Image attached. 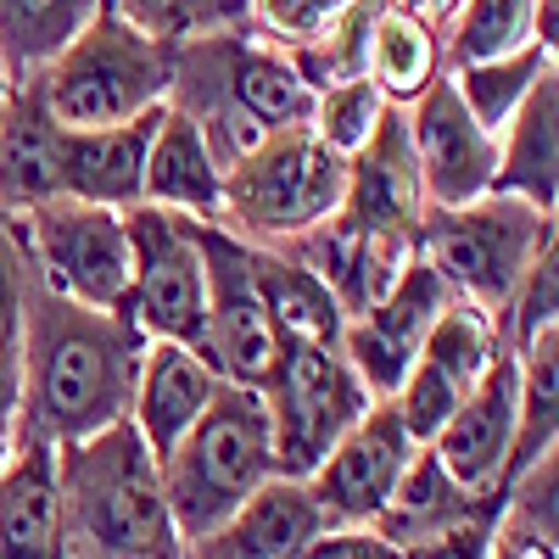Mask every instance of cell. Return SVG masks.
Returning <instances> with one entry per match:
<instances>
[{
  "label": "cell",
  "mask_w": 559,
  "mask_h": 559,
  "mask_svg": "<svg viewBox=\"0 0 559 559\" xmlns=\"http://www.w3.org/2000/svg\"><path fill=\"white\" fill-rule=\"evenodd\" d=\"M543 331H559V241H548L526 274L515 280V292H509L503 313H498V336L509 353L532 347Z\"/></svg>",
  "instance_id": "obj_35"
},
{
  "label": "cell",
  "mask_w": 559,
  "mask_h": 559,
  "mask_svg": "<svg viewBox=\"0 0 559 559\" xmlns=\"http://www.w3.org/2000/svg\"><path fill=\"white\" fill-rule=\"evenodd\" d=\"M51 559H112L102 543H90L84 532H73V526H57V548H51Z\"/></svg>",
  "instance_id": "obj_42"
},
{
  "label": "cell",
  "mask_w": 559,
  "mask_h": 559,
  "mask_svg": "<svg viewBox=\"0 0 559 559\" xmlns=\"http://www.w3.org/2000/svg\"><path fill=\"white\" fill-rule=\"evenodd\" d=\"M532 45L554 57V45H559V0H537L532 7Z\"/></svg>",
  "instance_id": "obj_41"
},
{
  "label": "cell",
  "mask_w": 559,
  "mask_h": 559,
  "mask_svg": "<svg viewBox=\"0 0 559 559\" xmlns=\"http://www.w3.org/2000/svg\"><path fill=\"white\" fill-rule=\"evenodd\" d=\"M459 403H464V386H459L453 376H442L437 364H426V358H414L408 376H403V386L392 392V408H397V419H403V431L414 437V448H431L437 431L453 419Z\"/></svg>",
  "instance_id": "obj_36"
},
{
  "label": "cell",
  "mask_w": 559,
  "mask_h": 559,
  "mask_svg": "<svg viewBox=\"0 0 559 559\" xmlns=\"http://www.w3.org/2000/svg\"><path fill=\"white\" fill-rule=\"evenodd\" d=\"M57 140L62 123L45 112L34 84H12V96L0 102V213L7 218H23L62 197Z\"/></svg>",
  "instance_id": "obj_22"
},
{
  "label": "cell",
  "mask_w": 559,
  "mask_h": 559,
  "mask_svg": "<svg viewBox=\"0 0 559 559\" xmlns=\"http://www.w3.org/2000/svg\"><path fill=\"white\" fill-rule=\"evenodd\" d=\"M515 442V353H498L481 381L464 392V403L453 408V419L437 431L431 453L437 464L471 492L503 487V459Z\"/></svg>",
  "instance_id": "obj_17"
},
{
  "label": "cell",
  "mask_w": 559,
  "mask_h": 559,
  "mask_svg": "<svg viewBox=\"0 0 559 559\" xmlns=\"http://www.w3.org/2000/svg\"><path fill=\"white\" fill-rule=\"evenodd\" d=\"M347 0H252V34L269 45H313Z\"/></svg>",
  "instance_id": "obj_37"
},
{
  "label": "cell",
  "mask_w": 559,
  "mask_h": 559,
  "mask_svg": "<svg viewBox=\"0 0 559 559\" xmlns=\"http://www.w3.org/2000/svg\"><path fill=\"white\" fill-rule=\"evenodd\" d=\"M342 191L347 157H336L308 123H292L263 134L241 163L224 168V197L213 224L252 247H280L331 218L342 207Z\"/></svg>",
  "instance_id": "obj_6"
},
{
  "label": "cell",
  "mask_w": 559,
  "mask_h": 559,
  "mask_svg": "<svg viewBox=\"0 0 559 559\" xmlns=\"http://www.w3.org/2000/svg\"><path fill=\"white\" fill-rule=\"evenodd\" d=\"M364 73H369V84H376L386 102L408 107L419 90L442 73V34L426 17H414V12H403V7L386 0L381 17H376V34H369Z\"/></svg>",
  "instance_id": "obj_28"
},
{
  "label": "cell",
  "mask_w": 559,
  "mask_h": 559,
  "mask_svg": "<svg viewBox=\"0 0 559 559\" xmlns=\"http://www.w3.org/2000/svg\"><path fill=\"white\" fill-rule=\"evenodd\" d=\"M448 302V286L437 280V269L426 258H408L397 269L392 286L369 302L358 319L342 324V358L353 364V376L364 381L369 397H392L408 376V364L419 358V342H426L431 319L442 313Z\"/></svg>",
  "instance_id": "obj_13"
},
{
  "label": "cell",
  "mask_w": 559,
  "mask_h": 559,
  "mask_svg": "<svg viewBox=\"0 0 559 559\" xmlns=\"http://www.w3.org/2000/svg\"><path fill=\"white\" fill-rule=\"evenodd\" d=\"M381 112H386V96H381L376 84H369V73H358V79H336V84L313 90V102H308V129H313L336 157H353L364 140L376 134Z\"/></svg>",
  "instance_id": "obj_33"
},
{
  "label": "cell",
  "mask_w": 559,
  "mask_h": 559,
  "mask_svg": "<svg viewBox=\"0 0 559 559\" xmlns=\"http://www.w3.org/2000/svg\"><path fill=\"white\" fill-rule=\"evenodd\" d=\"M498 498H503V487L471 492V487H459V481L442 471L431 448H414L403 481L392 487L386 509H381L369 526H376L386 543H397L403 554H414V548L437 543L442 532H453L459 521H471L476 509H487V503H498Z\"/></svg>",
  "instance_id": "obj_23"
},
{
  "label": "cell",
  "mask_w": 559,
  "mask_h": 559,
  "mask_svg": "<svg viewBox=\"0 0 559 559\" xmlns=\"http://www.w3.org/2000/svg\"><path fill=\"white\" fill-rule=\"evenodd\" d=\"M274 252L297 258V263L319 280V286L336 297L342 319H358V313L397 280V269L414 258L408 241L376 236V229H364V224H353V218H342V213H331L324 224L302 229V236H292V241H280Z\"/></svg>",
  "instance_id": "obj_16"
},
{
  "label": "cell",
  "mask_w": 559,
  "mask_h": 559,
  "mask_svg": "<svg viewBox=\"0 0 559 559\" xmlns=\"http://www.w3.org/2000/svg\"><path fill=\"white\" fill-rule=\"evenodd\" d=\"M157 118H163V107H152L146 118L112 123V129H62V140H57L62 197L90 202V207H112V213L134 207Z\"/></svg>",
  "instance_id": "obj_20"
},
{
  "label": "cell",
  "mask_w": 559,
  "mask_h": 559,
  "mask_svg": "<svg viewBox=\"0 0 559 559\" xmlns=\"http://www.w3.org/2000/svg\"><path fill=\"white\" fill-rule=\"evenodd\" d=\"M218 369L179 342H146L134 369V397H129V426L140 431V442L152 448V459L163 464L174 453V442L197 426V414L213 403L218 392Z\"/></svg>",
  "instance_id": "obj_19"
},
{
  "label": "cell",
  "mask_w": 559,
  "mask_h": 559,
  "mask_svg": "<svg viewBox=\"0 0 559 559\" xmlns=\"http://www.w3.org/2000/svg\"><path fill=\"white\" fill-rule=\"evenodd\" d=\"M408 459H414V437L403 431L392 397H376L336 437V448L319 459V471L308 476V492L319 498L331 526H369L386 509L392 487L403 481Z\"/></svg>",
  "instance_id": "obj_12"
},
{
  "label": "cell",
  "mask_w": 559,
  "mask_h": 559,
  "mask_svg": "<svg viewBox=\"0 0 559 559\" xmlns=\"http://www.w3.org/2000/svg\"><path fill=\"white\" fill-rule=\"evenodd\" d=\"M23 302H28V252L17 241V224L0 213V358H17Z\"/></svg>",
  "instance_id": "obj_38"
},
{
  "label": "cell",
  "mask_w": 559,
  "mask_h": 559,
  "mask_svg": "<svg viewBox=\"0 0 559 559\" xmlns=\"http://www.w3.org/2000/svg\"><path fill=\"white\" fill-rule=\"evenodd\" d=\"M12 96V79H7V68H0V102H7Z\"/></svg>",
  "instance_id": "obj_44"
},
{
  "label": "cell",
  "mask_w": 559,
  "mask_h": 559,
  "mask_svg": "<svg viewBox=\"0 0 559 559\" xmlns=\"http://www.w3.org/2000/svg\"><path fill=\"white\" fill-rule=\"evenodd\" d=\"M554 241V213H537L521 197H476L464 207H426L414 252L437 269L448 297L476 302L481 313H503L526 263Z\"/></svg>",
  "instance_id": "obj_7"
},
{
  "label": "cell",
  "mask_w": 559,
  "mask_h": 559,
  "mask_svg": "<svg viewBox=\"0 0 559 559\" xmlns=\"http://www.w3.org/2000/svg\"><path fill=\"white\" fill-rule=\"evenodd\" d=\"M559 448V331H543L515 353V442L503 459V487L526 464Z\"/></svg>",
  "instance_id": "obj_27"
},
{
  "label": "cell",
  "mask_w": 559,
  "mask_h": 559,
  "mask_svg": "<svg viewBox=\"0 0 559 559\" xmlns=\"http://www.w3.org/2000/svg\"><path fill=\"white\" fill-rule=\"evenodd\" d=\"M157 476L179 543H197L218 521H229L274 476V431L263 392L224 381L213 403L197 414V426L157 464Z\"/></svg>",
  "instance_id": "obj_5"
},
{
  "label": "cell",
  "mask_w": 559,
  "mask_h": 559,
  "mask_svg": "<svg viewBox=\"0 0 559 559\" xmlns=\"http://www.w3.org/2000/svg\"><path fill=\"white\" fill-rule=\"evenodd\" d=\"M532 7L537 0H459L442 23V68L509 57L532 45Z\"/></svg>",
  "instance_id": "obj_31"
},
{
  "label": "cell",
  "mask_w": 559,
  "mask_h": 559,
  "mask_svg": "<svg viewBox=\"0 0 559 559\" xmlns=\"http://www.w3.org/2000/svg\"><path fill=\"white\" fill-rule=\"evenodd\" d=\"M252 280H258V297H263V313H269L274 347L280 342H324V347L342 342L347 319H342L336 297L324 292L297 258L274 252V247H252Z\"/></svg>",
  "instance_id": "obj_26"
},
{
  "label": "cell",
  "mask_w": 559,
  "mask_h": 559,
  "mask_svg": "<svg viewBox=\"0 0 559 559\" xmlns=\"http://www.w3.org/2000/svg\"><path fill=\"white\" fill-rule=\"evenodd\" d=\"M308 102L313 90L297 79L292 57L252 28L197 34L174 45V79L163 107L197 123L218 168L241 163L263 134L308 123Z\"/></svg>",
  "instance_id": "obj_2"
},
{
  "label": "cell",
  "mask_w": 559,
  "mask_h": 559,
  "mask_svg": "<svg viewBox=\"0 0 559 559\" xmlns=\"http://www.w3.org/2000/svg\"><path fill=\"white\" fill-rule=\"evenodd\" d=\"M12 224H17V241L28 252L34 280H45V286L68 302L123 313V297H129L123 213L57 197V202H45V207H34Z\"/></svg>",
  "instance_id": "obj_10"
},
{
  "label": "cell",
  "mask_w": 559,
  "mask_h": 559,
  "mask_svg": "<svg viewBox=\"0 0 559 559\" xmlns=\"http://www.w3.org/2000/svg\"><path fill=\"white\" fill-rule=\"evenodd\" d=\"M218 197H224V168L207 152V140L197 134V123L163 107L152 152H146V174H140V202L185 213V218H218Z\"/></svg>",
  "instance_id": "obj_24"
},
{
  "label": "cell",
  "mask_w": 559,
  "mask_h": 559,
  "mask_svg": "<svg viewBox=\"0 0 559 559\" xmlns=\"http://www.w3.org/2000/svg\"><path fill=\"white\" fill-rule=\"evenodd\" d=\"M324 526L331 521H324L308 481L269 476L229 521H218L197 543H185V559H297Z\"/></svg>",
  "instance_id": "obj_18"
},
{
  "label": "cell",
  "mask_w": 559,
  "mask_h": 559,
  "mask_svg": "<svg viewBox=\"0 0 559 559\" xmlns=\"http://www.w3.org/2000/svg\"><path fill=\"white\" fill-rule=\"evenodd\" d=\"M62 526L102 543L112 559H185L152 448L129 419L57 448Z\"/></svg>",
  "instance_id": "obj_3"
},
{
  "label": "cell",
  "mask_w": 559,
  "mask_h": 559,
  "mask_svg": "<svg viewBox=\"0 0 559 559\" xmlns=\"http://www.w3.org/2000/svg\"><path fill=\"white\" fill-rule=\"evenodd\" d=\"M554 68L548 51H537V45H521V51H509V57H487V62H464V68H448L453 90H459V102L471 107V118L498 134L509 118H515V107L532 96V84Z\"/></svg>",
  "instance_id": "obj_30"
},
{
  "label": "cell",
  "mask_w": 559,
  "mask_h": 559,
  "mask_svg": "<svg viewBox=\"0 0 559 559\" xmlns=\"http://www.w3.org/2000/svg\"><path fill=\"white\" fill-rule=\"evenodd\" d=\"M112 7L152 39H197V34H229L252 28V0H112Z\"/></svg>",
  "instance_id": "obj_34"
},
{
  "label": "cell",
  "mask_w": 559,
  "mask_h": 559,
  "mask_svg": "<svg viewBox=\"0 0 559 559\" xmlns=\"http://www.w3.org/2000/svg\"><path fill=\"white\" fill-rule=\"evenodd\" d=\"M426 185H419V163L408 146V118L403 102H386L376 134L347 157V191H342V218L376 229V236L408 241L419 236V218H426Z\"/></svg>",
  "instance_id": "obj_15"
},
{
  "label": "cell",
  "mask_w": 559,
  "mask_h": 559,
  "mask_svg": "<svg viewBox=\"0 0 559 559\" xmlns=\"http://www.w3.org/2000/svg\"><path fill=\"white\" fill-rule=\"evenodd\" d=\"M498 197H521L537 213H554L559 202V68H548L532 96L515 107L498 129V168H492Z\"/></svg>",
  "instance_id": "obj_21"
},
{
  "label": "cell",
  "mask_w": 559,
  "mask_h": 559,
  "mask_svg": "<svg viewBox=\"0 0 559 559\" xmlns=\"http://www.w3.org/2000/svg\"><path fill=\"white\" fill-rule=\"evenodd\" d=\"M392 7H403V12H414V17H426V23L442 34V23L453 17V7H459V0H392Z\"/></svg>",
  "instance_id": "obj_43"
},
{
  "label": "cell",
  "mask_w": 559,
  "mask_h": 559,
  "mask_svg": "<svg viewBox=\"0 0 559 559\" xmlns=\"http://www.w3.org/2000/svg\"><path fill=\"white\" fill-rule=\"evenodd\" d=\"M403 118H408V146H414L419 185H426L431 207H464V202L492 191L498 134H487L471 118V107L459 102L448 68L403 107Z\"/></svg>",
  "instance_id": "obj_14"
},
{
  "label": "cell",
  "mask_w": 559,
  "mask_h": 559,
  "mask_svg": "<svg viewBox=\"0 0 559 559\" xmlns=\"http://www.w3.org/2000/svg\"><path fill=\"white\" fill-rule=\"evenodd\" d=\"M62 526L57 498V448L17 442L0 464V559H51Z\"/></svg>",
  "instance_id": "obj_25"
},
{
  "label": "cell",
  "mask_w": 559,
  "mask_h": 559,
  "mask_svg": "<svg viewBox=\"0 0 559 559\" xmlns=\"http://www.w3.org/2000/svg\"><path fill=\"white\" fill-rule=\"evenodd\" d=\"M297 559H408V554L386 543L376 526H324Z\"/></svg>",
  "instance_id": "obj_39"
},
{
  "label": "cell",
  "mask_w": 559,
  "mask_h": 559,
  "mask_svg": "<svg viewBox=\"0 0 559 559\" xmlns=\"http://www.w3.org/2000/svg\"><path fill=\"white\" fill-rule=\"evenodd\" d=\"M17 403H23V381H17V358H0V464L17 448Z\"/></svg>",
  "instance_id": "obj_40"
},
{
  "label": "cell",
  "mask_w": 559,
  "mask_h": 559,
  "mask_svg": "<svg viewBox=\"0 0 559 559\" xmlns=\"http://www.w3.org/2000/svg\"><path fill=\"white\" fill-rule=\"evenodd\" d=\"M258 392L274 431V476L292 481H308L319 459L336 448V437L376 403L342 358V347L324 342H280Z\"/></svg>",
  "instance_id": "obj_8"
},
{
  "label": "cell",
  "mask_w": 559,
  "mask_h": 559,
  "mask_svg": "<svg viewBox=\"0 0 559 559\" xmlns=\"http://www.w3.org/2000/svg\"><path fill=\"white\" fill-rule=\"evenodd\" d=\"M174 45L140 34L112 0L84 17V28L28 84L62 129H112L146 118L168 102Z\"/></svg>",
  "instance_id": "obj_4"
},
{
  "label": "cell",
  "mask_w": 559,
  "mask_h": 559,
  "mask_svg": "<svg viewBox=\"0 0 559 559\" xmlns=\"http://www.w3.org/2000/svg\"><path fill=\"white\" fill-rule=\"evenodd\" d=\"M96 7L102 0H0V68H7V79L28 84Z\"/></svg>",
  "instance_id": "obj_29"
},
{
  "label": "cell",
  "mask_w": 559,
  "mask_h": 559,
  "mask_svg": "<svg viewBox=\"0 0 559 559\" xmlns=\"http://www.w3.org/2000/svg\"><path fill=\"white\" fill-rule=\"evenodd\" d=\"M140 353H146V336L123 313L68 302L28 269L17 342V442L68 448L129 419Z\"/></svg>",
  "instance_id": "obj_1"
},
{
  "label": "cell",
  "mask_w": 559,
  "mask_h": 559,
  "mask_svg": "<svg viewBox=\"0 0 559 559\" xmlns=\"http://www.w3.org/2000/svg\"><path fill=\"white\" fill-rule=\"evenodd\" d=\"M191 236L207 269V308H202V358L229 386H263L274 364V331L252 280V247L218 229L213 218H191Z\"/></svg>",
  "instance_id": "obj_11"
},
{
  "label": "cell",
  "mask_w": 559,
  "mask_h": 559,
  "mask_svg": "<svg viewBox=\"0 0 559 559\" xmlns=\"http://www.w3.org/2000/svg\"><path fill=\"white\" fill-rule=\"evenodd\" d=\"M129 236V297L123 319L146 342H179L202 353V308H207V269L191 236V218L134 202L123 207Z\"/></svg>",
  "instance_id": "obj_9"
},
{
  "label": "cell",
  "mask_w": 559,
  "mask_h": 559,
  "mask_svg": "<svg viewBox=\"0 0 559 559\" xmlns=\"http://www.w3.org/2000/svg\"><path fill=\"white\" fill-rule=\"evenodd\" d=\"M498 353H503L498 319H492V313H481L476 302H459V297H448V302H442V313L431 319L426 342H419V358L437 364L442 376H453L464 392H471V386L481 381V369H487Z\"/></svg>",
  "instance_id": "obj_32"
}]
</instances>
